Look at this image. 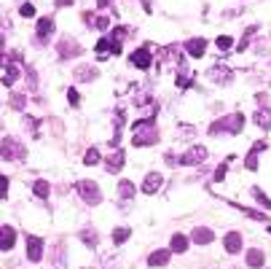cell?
Instances as JSON below:
<instances>
[{
	"instance_id": "74e56055",
	"label": "cell",
	"mask_w": 271,
	"mask_h": 269,
	"mask_svg": "<svg viewBox=\"0 0 271 269\" xmlns=\"http://www.w3.org/2000/svg\"><path fill=\"white\" fill-rule=\"evenodd\" d=\"M234 269H236V267H234Z\"/></svg>"
},
{
	"instance_id": "8fae6325",
	"label": "cell",
	"mask_w": 271,
	"mask_h": 269,
	"mask_svg": "<svg viewBox=\"0 0 271 269\" xmlns=\"http://www.w3.org/2000/svg\"><path fill=\"white\" fill-rule=\"evenodd\" d=\"M121 167H124V151H121V148H116V153H110V156H108L105 170L113 175V173H118Z\"/></svg>"
},
{
	"instance_id": "1f68e13d",
	"label": "cell",
	"mask_w": 271,
	"mask_h": 269,
	"mask_svg": "<svg viewBox=\"0 0 271 269\" xmlns=\"http://www.w3.org/2000/svg\"><path fill=\"white\" fill-rule=\"evenodd\" d=\"M226 173H228V164H220V167L215 170V175H212V178H215V180H223V178H226Z\"/></svg>"
},
{
	"instance_id": "d6a6232c",
	"label": "cell",
	"mask_w": 271,
	"mask_h": 269,
	"mask_svg": "<svg viewBox=\"0 0 271 269\" xmlns=\"http://www.w3.org/2000/svg\"><path fill=\"white\" fill-rule=\"evenodd\" d=\"M94 27H97V30H108V27H110V22H108L105 16H100V19H94Z\"/></svg>"
},
{
	"instance_id": "7a4b0ae2",
	"label": "cell",
	"mask_w": 271,
	"mask_h": 269,
	"mask_svg": "<svg viewBox=\"0 0 271 269\" xmlns=\"http://www.w3.org/2000/svg\"><path fill=\"white\" fill-rule=\"evenodd\" d=\"M242 129H244V113H231V116H226V119H217L210 127V135H220V132L239 135Z\"/></svg>"
},
{
	"instance_id": "e0dca14e",
	"label": "cell",
	"mask_w": 271,
	"mask_h": 269,
	"mask_svg": "<svg viewBox=\"0 0 271 269\" xmlns=\"http://www.w3.org/2000/svg\"><path fill=\"white\" fill-rule=\"evenodd\" d=\"M263 261H266V256H263V250H258V248H252V250H247V264H250L252 269H258V267H263Z\"/></svg>"
},
{
	"instance_id": "603a6c76",
	"label": "cell",
	"mask_w": 271,
	"mask_h": 269,
	"mask_svg": "<svg viewBox=\"0 0 271 269\" xmlns=\"http://www.w3.org/2000/svg\"><path fill=\"white\" fill-rule=\"evenodd\" d=\"M255 124H258V127H263V129H271V111H266V108L258 111L255 113Z\"/></svg>"
},
{
	"instance_id": "e575fe53",
	"label": "cell",
	"mask_w": 271,
	"mask_h": 269,
	"mask_svg": "<svg viewBox=\"0 0 271 269\" xmlns=\"http://www.w3.org/2000/svg\"><path fill=\"white\" fill-rule=\"evenodd\" d=\"M67 100H70V102H73V105H78V102H81V97H78V91H73V89H70V91H67Z\"/></svg>"
},
{
	"instance_id": "f1b7e54d",
	"label": "cell",
	"mask_w": 271,
	"mask_h": 269,
	"mask_svg": "<svg viewBox=\"0 0 271 269\" xmlns=\"http://www.w3.org/2000/svg\"><path fill=\"white\" fill-rule=\"evenodd\" d=\"M244 164H247V170H258V153L250 151V153H247V159H244Z\"/></svg>"
},
{
	"instance_id": "ffe728a7",
	"label": "cell",
	"mask_w": 271,
	"mask_h": 269,
	"mask_svg": "<svg viewBox=\"0 0 271 269\" xmlns=\"http://www.w3.org/2000/svg\"><path fill=\"white\" fill-rule=\"evenodd\" d=\"M135 194H137V188H135V183H132V180H121V183H118V197L132 199Z\"/></svg>"
},
{
	"instance_id": "44dd1931",
	"label": "cell",
	"mask_w": 271,
	"mask_h": 269,
	"mask_svg": "<svg viewBox=\"0 0 271 269\" xmlns=\"http://www.w3.org/2000/svg\"><path fill=\"white\" fill-rule=\"evenodd\" d=\"M16 76H19V70H16V65H5V76H3V87L11 89L16 81Z\"/></svg>"
},
{
	"instance_id": "d6986e66",
	"label": "cell",
	"mask_w": 271,
	"mask_h": 269,
	"mask_svg": "<svg viewBox=\"0 0 271 269\" xmlns=\"http://www.w3.org/2000/svg\"><path fill=\"white\" fill-rule=\"evenodd\" d=\"M169 248L175 250V253H186V250H188V237L175 234V237H172V242H169Z\"/></svg>"
},
{
	"instance_id": "ac0fdd59",
	"label": "cell",
	"mask_w": 271,
	"mask_h": 269,
	"mask_svg": "<svg viewBox=\"0 0 271 269\" xmlns=\"http://www.w3.org/2000/svg\"><path fill=\"white\" fill-rule=\"evenodd\" d=\"M73 76H76V81H91V78L97 76V70L91 65H81V67H76V73H73Z\"/></svg>"
},
{
	"instance_id": "277c9868",
	"label": "cell",
	"mask_w": 271,
	"mask_h": 269,
	"mask_svg": "<svg viewBox=\"0 0 271 269\" xmlns=\"http://www.w3.org/2000/svg\"><path fill=\"white\" fill-rule=\"evenodd\" d=\"M25 146L16 137H3V159H25Z\"/></svg>"
},
{
	"instance_id": "ba28073f",
	"label": "cell",
	"mask_w": 271,
	"mask_h": 269,
	"mask_svg": "<svg viewBox=\"0 0 271 269\" xmlns=\"http://www.w3.org/2000/svg\"><path fill=\"white\" fill-rule=\"evenodd\" d=\"M132 65H135L137 70H148V67H151V49H145V46L137 49L135 54H132Z\"/></svg>"
},
{
	"instance_id": "3957f363",
	"label": "cell",
	"mask_w": 271,
	"mask_h": 269,
	"mask_svg": "<svg viewBox=\"0 0 271 269\" xmlns=\"http://www.w3.org/2000/svg\"><path fill=\"white\" fill-rule=\"evenodd\" d=\"M76 191L83 197L86 205H100V199H102L100 186H94L91 180H78V183H76Z\"/></svg>"
},
{
	"instance_id": "f546056e",
	"label": "cell",
	"mask_w": 271,
	"mask_h": 269,
	"mask_svg": "<svg viewBox=\"0 0 271 269\" xmlns=\"http://www.w3.org/2000/svg\"><path fill=\"white\" fill-rule=\"evenodd\" d=\"M215 43H217V49H220V51H228V49H231V35H220Z\"/></svg>"
},
{
	"instance_id": "4316f807",
	"label": "cell",
	"mask_w": 271,
	"mask_h": 269,
	"mask_svg": "<svg viewBox=\"0 0 271 269\" xmlns=\"http://www.w3.org/2000/svg\"><path fill=\"white\" fill-rule=\"evenodd\" d=\"M100 159H102L100 151H97V148H91V151L83 156V164H86V167H91V164H100Z\"/></svg>"
},
{
	"instance_id": "4dcf8cb0",
	"label": "cell",
	"mask_w": 271,
	"mask_h": 269,
	"mask_svg": "<svg viewBox=\"0 0 271 269\" xmlns=\"http://www.w3.org/2000/svg\"><path fill=\"white\" fill-rule=\"evenodd\" d=\"M19 14H22V16H35V5H32V3H25V5L19 8Z\"/></svg>"
},
{
	"instance_id": "7402d4cb",
	"label": "cell",
	"mask_w": 271,
	"mask_h": 269,
	"mask_svg": "<svg viewBox=\"0 0 271 269\" xmlns=\"http://www.w3.org/2000/svg\"><path fill=\"white\" fill-rule=\"evenodd\" d=\"M32 191H35V197L38 199H49V194H51V186L46 180H35V186H32Z\"/></svg>"
},
{
	"instance_id": "83f0119b",
	"label": "cell",
	"mask_w": 271,
	"mask_h": 269,
	"mask_svg": "<svg viewBox=\"0 0 271 269\" xmlns=\"http://www.w3.org/2000/svg\"><path fill=\"white\" fill-rule=\"evenodd\" d=\"M11 108H14V111H22V108H25V94H11Z\"/></svg>"
},
{
	"instance_id": "cb8c5ba5",
	"label": "cell",
	"mask_w": 271,
	"mask_h": 269,
	"mask_svg": "<svg viewBox=\"0 0 271 269\" xmlns=\"http://www.w3.org/2000/svg\"><path fill=\"white\" fill-rule=\"evenodd\" d=\"M132 234V229H126V226H121V229H113V242L121 245V242H126V237Z\"/></svg>"
},
{
	"instance_id": "8992f818",
	"label": "cell",
	"mask_w": 271,
	"mask_h": 269,
	"mask_svg": "<svg viewBox=\"0 0 271 269\" xmlns=\"http://www.w3.org/2000/svg\"><path fill=\"white\" fill-rule=\"evenodd\" d=\"M40 256H43V239L35 237V234H27V259L32 264H38Z\"/></svg>"
},
{
	"instance_id": "2e32d148",
	"label": "cell",
	"mask_w": 271,
	"mask_h": 269,
	"mask_svg": "<svg viewBox=\"0 0 271 269\" xmlns=\"http://www.w3.org/2000/svg\"><path fill=\"white\" fill-rule=\"evenodd\" d=\"M16 242V229L14 226H3V242H0V248L3 250H11Z\"/></svg>"
},
{
	"instance_id": "52a82bcc",
	"label": "cell",
	"mask_w": 271,
	"mask_h": 269,
	"mask_svg": "<svg viewBox=\"0 0 271 269\" xmlns=\"http://www.w3.org/2000/svg\"><path fill=\"white\" fill-rule=\"evenodd\" d=\"M207 159V148L204 146H193L188 153H183L180 156V164L183 167H188V164H199V162H204Z\"/></svg>"
},
{
	"instance_id": "5bb4252c",
	"label": "cell",
	"mask_w": 271,
	"mask_h": 269,
	"mask_svg": "<svg viewBox=\"0 0 271 269\" xmlns=\"http://www.w3.org/2000/svg\"><path fill=\"white\" fill-rule=\"evenodd\" d=\"M186 49H188V54H191V57H204V51H207V41H204V38H191Z\"/></svg>"
},
{
	"instance_id": "484cf974",
	"label": "cell",
	"mask_w": 271,
	"mask_h": 269,
	"mask_svg": "<svg viewBox=\"0 0 271 269\" xmlns=\"http://www.w3.org/2000/svg\"><path fill=\"white\" fill-rule=\"evenodd\" d=\"M252 197H255V202H258V205H266V208L271 210V199L266 197V194H263V188H258V186H255V188H252Z\"/></svg>"
},
{
	"instance_id": "30bf717a",
	"label": "cell",
	"mask_w": 271,
	"mask_h": 269,
	"mask_svg": "<svg viewBox=\"0 0 271 269\" xmlns=\"http://www.w3.org/2000/svg\"><path fill=\"white\" fill-rule=\"evenodd\" d=\"M191 239H193L196 245H210L212 239H215V234H212L207 226H196L193 232H191Z\"/></svg>"
},
{
	"instance_id": "d590c367",
	"label": "cell",
	"mask_w": 271,
	"mask_h": 269,
	"mask_svg": "<svg viewBox=\"0 0 271 269\" xmlns=\"http://www.w3.org/2000/svg\"><path fill=\"white\" fill-rule=\"evenodd\" d=\"M73 0H56V5H70Z\"/></svg>"
},
{
	"instance_id": "9c48e42d",
	"label": "cell",
	"mask_w": 271,
	"mask_h": 269,
	"mask_svg": "<svg viewBox=\"0 0 271 269\" xmlns=\"http://www.w3.org/2000/svg\"><path fill=\"white\" fill-rule=\"evenodd\" d=\"M51 32H54V19H51V16H43V19L38 22V41L46 43L51 38Z\"/></svg>"
},
{
	"instance_id": "7c38bea8",
	"label": "cell",
	"mask_w": 271,
	"mask_h": 269,
	"mask_svg": "<svg viewBox=\"0 0 271 269\" xmlns=\"http://www.w3.org/2000/svg\"><path fill=\"white\" fill-rule=\"evenodd\" d=\"M161 183H164V180H161V175L159 173H151L145 178V183H142V194H156L161 188Z\"/></svg>"
},
{
	"instance_id": "d4e9b609",
	"label": "cell",
	"mask_w": 271,
	"mask_h": 269,
	"mask_svg": "<svg viewBox=\"0 0 271 269\" xmlns=\"http://www.w3.org/2000/svg\"><path fill=\"white\" fill-rule=\"evenodd\" d=\"M81 239H83L89 248H97V232H91V229H83V232H81Z\"/></svg>"
},
{
	"instance_id": "4fadbf2b",
	"label": "cell",
	"mask_w": 271,
	"mask_h": 269,
	"mask_svg": "<svg viewBox=\"0 0 271 269\" xmlns=\"http://www.w3.org/2000/svg\"><path fill=\"white\" fill-rule=\"evenodd\" d=\"M169 264V250H153L148 256V267H166Z\"/></svg>"
},
{
	"instance_id": "8d00e7d4",
	"label": "cell",
	"mask_w": 271,
	"mask_h": 269,
	"mask_svg": "<svg viewBox=\"0 0 271 269\" xmlns=\"http://www.w3.org/2000/svg\"><path fill=\"white\" fill-rule=\"evenodd\" d=\"M269 232H271V229H269Z\"/></svg>"
},
{
	"instance_id": "9a60e30c",
	"label": "cell",
	"mask_w": 271,
	"mask_h": 269,
	"mask_svg": "<svg viewBox=\"0 0 271 269\" xmlns=\"http://www.w3.org/2000/svg\"><path fill=\"white\" fill-rule=\"evenodd\" d=\"M226 250H228L231 256L242 250V234H239V232H228V234H226Z\"/></svg>"
},
{
	"instance_id": "836d02e7",
	"label": "cell",
	"mask_w": 271,
	"mask_h": 269,
	"mask_svg": "<svg viewBox=\"0 0 271 269\" xmlns=\"http://www.w3.org/2000/svg\"><path fill=\"white\" fill-rule=\"evenodd\" d=\"M0 194H3V199L8 197V178H5V175L0 178Z\"/></svg>"
},
{
	"instance_id": "5b68a950",
	"label": "cell",
	"mask_w": 271,
	"mask_h": 269,
	"mask_svg": "<svg viewBox=\"0 0 271 269\" xmlns=\"http://www.w3.org/2000/svg\"><path fill=\"white\" fill-rule=\"evenodd\" d=\"M81 46H78V41H73V38H62L59 41V46H56V54L62 57V60H70V57H78L81 54Z\"/></svg>"
},
{
	"instance_id": "6da1fadb",
	"label": "cell",
	"mask_w": 271,
	"mask_h": 269,
	"mask_svg": "<svg viewBox=\"0 0 271 269\" xmlns=\"http://www.w3.org/2000/svg\"><path fill=\"white\" fill-rule=\"evenodd\" d=\"M132 143H135L137 148H142V146H153V143H159V129H156V113L135 124V137H132Z\"/></svg>"
}]
</instances>
